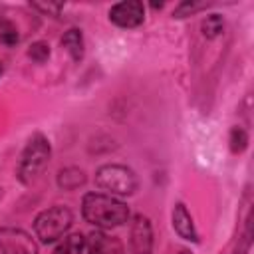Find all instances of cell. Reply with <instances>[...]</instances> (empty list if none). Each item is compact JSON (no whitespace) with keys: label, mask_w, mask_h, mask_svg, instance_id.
Segmentation results:
<instances>
[{"label":"cell","mask_w":254,"mask_h":254,"mask_svg":"<svg viewBox=\"0 0 254 254\" xmlns=\"http://www.w3.org/2000/svg\"><path fill=\"white\" fill-rule=\"evenodd\" d=\"M81 214L89 224L105 230V228H115L127 222L129 208L125 202H121L111 194L87 192L81 200Z\"/></svg>","instance_id":"6da1fadb"},{"label":"cell","mask_w":254,"mask_h":254,"mask_svg":"<svg viewBox=\"0 0 254 254\" xmlns=\"http://www.w3.org/2000/svg\"><path fill=\"white\" fill-rule=\"evenodd\" d=\"M50 143L42 133H36L26 143V149L22 153L20 165H18V177L24 185H32L46 169L50 161Z\"/></svg>","instance_id":"7a4b0ae2"},{"label":"cell","mask_w":254,"mask_h":254,"mask_svg":"<svg viewBox=\"0 0 254 254\" xmlns=\"http://www.w3.org/2000/svg\"><path fill=\"white\" fill-rule=\"evenodd\" d=\"M73 214L67 206H50L42 210L34 220V232L42 242H56L60 240L71 226Z\"/></svg>","instance_id":"3957f363"},{"label":"cell","mask_w":254,"mask_h":254,"mask_svg":"<svg viewBox=\"0 0 254 254\" xmlns=\"http://www.w3.org/2000/svg\"><path fill=\"white\" fill-rule=\"evenodd\" d=\"M95 183L101 190H107L111 196L113 194H133L137 190V175L125 167V165H103L95 173Z\"/></svg>","instance_id":"277c9868"},{"label":"cell","mask_w":254,"mask_h":254,"mask_svg":"<svg viewBox=\"0 0 254 254\" xmlns=\"http://www.w3.org/2000/svg\"><path fill=\"white\" fill-rule=\"evenodd\" d=\"M0 252L2 254H38V244L22 228H0Z\"/></svg>","instance_id":"5b68a950"},{"label":"cell","mask_w":254,"mask_h":254,"mask_svg":"<svg viewBox=\"0 0 254 254\" xmlns=\"http://www.w3.org/2000/svg\"><path fill=\"white\" fill-rule=\"evenodd\" d=\"M109 20L117 24L119 28H137L145 20V8L137 0H127L111 6L109 10Z\"/></svg>","instance_id":"8992f818"},{"label":"cell","mask_w":254,"mask_h":254,"mask_svg":"<svg viewBox=\"0 0 254 254\" xmlns=\"http://www.w3.org/2000/svg\"><path fill=\"white\" fill-rule=\"evenodd\" d=\"M129 244L133 254H151L153 250V228L147 216L135 214L129 232Z\"/></svg>","instance_id":"52a82bcc"},{"label":"cell","mask_w":254,"mask_h":254,"mask_svg":"<svg viewBox=\"0 0 254 254\" xmlns=\"http://www.w3.org/2000/svg\"><path fill=\"white\" fill-rule=\"evenodd\" d=\"M89 254H125V248L117 236L107 234L105 230H95L85 240Z\"/></svg>","instance_id":"ba28073f"},{"label":"cell","mask_w":254,"mask_h":254,"mask_svg":"<svg viewBox=\"0 0 254 254\" xmlns=\"http://www.w3.org/2000/svg\"><path fill=\"white\" fill-rule=\"evenodd\" d=\"M173 228H175V232H177L181 238H185V240H192V242L198 240V238H196L194 224H192V218H190L187 206L181 204V202L173 208Z\"/></svg>","instance_id":"9c48e42d"},{"label":"cell","mask_w":254,"mask_h":254,"mask_svg":"<svg viewBox=\"0 0 254 254\" xmlns=\"http://www.w3.org/2000/svg\"><path fill=\"white\" fill-rule=\"evenodd\" d=\"M62 46L65 48V52L71 56V60L79 62L83 58V36L77 28H71L64 34L62 38Z\"/></svg>","instance_id":"30bf717a"},{"label":"cell","mask_w":254,"mask_h":254,"mask_svg":"<svg viewBox=\"0 0 254 254\" xmlns=\"http://www.w3.org/2000/svg\"><path fill=\"white\" fill-rule=\"evenodd\" d=\"M85 183V173L77 167H67V169H62L60 175H58V185L64 189V190H73L77 187H81Z\"/></svg>","instance_id":"8fae6325"},{"label":"cell","mask_w":254,"mask_h":254,"mask_svg":"<svg viewBox=\"0 0 254 254\" xmlns=\"http://www.w3.org/2000/svg\"><path fill=\"white\" fill-rule=\"evenodd\" d=\"M83 246H85V238L79 232H75V234L62 238V242L56 246L54 254H83Z\"/></svg>","instance_id":"7c38bea8"},{"label":"cell","mask_w":254,"mask_h":254,"mask_svg":"<svg viewBox=\"0 0 254 254\" xmlns=\"http://www.w3.org/2000/svg\"><path fill=\"white\" fill-rule=\"evenodd\" d=\"M200 28H202V34H204L206 38H216V36H220V32L224 30V20H222L220 14H210V16H206V18L202 20Z\"/></svg>","instance_id":"4fadbf2b"},{"label":"cell","mask_w":254,"mask_h":254,"mask_svg":"<svg viewBox=\"0 0 254 254\" xmlns=\"http://www.w3.org/2000/svg\"><path fill=\"white\" fill-rule=\"evenodd\" d=\"M18 40H20V36H18L16 26L8 20H0V42L6 46H14V44H18Z\"/></svg>","instance_id":"5bb4252c"},{"label":"cell","mask_w":254,"mask_h":254,"mask_svg":"<svg viewBox=\"0 0 254 254\" xmlns=\"http://www.w3.org/2000/svg\"><path fill=\"white\" fill-rule=\"evenodd\" d=\"M28 56H30L34 62L44 64V62L50 58V46H48L46 42H36V44H32V46H30Z\"/></svg>","instance_id":"9a60e30c"},{"label":"cell","mask_w":254,"mask_h":254,"mask_svg":"<svg viewBox=\"0 0 254 254\" xmlns=\"http://www.w3.org/2000/svg\"><path fill=\"white\" fill-rule=\"evenodd\" d=\"M246 143H248V137H246L244 129L234 127V129L230 131V149H232L234 153H240V151H244Z\"/></svg>","instance_id":"2e32d148"},{"label":"cell","mask_w":254,"mask_h":254,"mask_svg":"<svg viewBox=\"0 0 254 254\" xmlns=\"http://www.w3.org/2000/svg\"><path fill=\"white\" fill-rule=\"evenodd\" d=\"M204 6H206L204 2H200V4H194V2H183V4L175 10V16H177V18H183V16H187V14H192V12L200 10V8H204Z\"/></svg>","instance_id":"e0dca14e"},{"label":"cell","mask_w":254,"mask_h":254,"mask_svg":"<svg viewBox=\"0 0 254 254\" xmlns=\"http://www.w3.org/2000/svg\"><path fill=\"white\" fill-rule=\"evenodd\" d=\"M36 10H42L44 14H50V16H58L60 14V10L64 8V4H52V2H48V4H42V2H34L32 4Z\"/></svg>","instance_id":"ac0fdd59"},{"label":"cell","mask_w":254,"mask_h":254,"mask_svg":"<svg viewBox=\"0 0 254 254\" xmlns=\"http://www.w3.org/2000/svg\"><path fill=\"white\" fill-rule=\"evenodd\" d=\"M181 254H190V252H189V250H183V252H181Z\"/></svg>","instance_id":"d6986e66"},{"label":"cell","mask_w":254,"mask_h":254,"mask_svg":"<svg viewBox=\"0 0 254 254\" xmlns=\"http://www.w3.org/2000/svg\"><path fill=\"white\" fill-rule=\"evenodd\" d=\"M2 194H4V190H2V189H0V198H2Z\"/></svg>","instance_id":"ffe728a7"},{"label":"cell","mask_w":254,"mask_h":254,"mask_svg":"<svg viewBox=\"0 0 254 254\" xmlns=\"http://www.w3.org/2000/svg\"><path fill=\"white\" fill-rule=\"evenodd\" d=\"M0 73H2V64H0Z\"/></svg>","instance_id":"44dd1931"}]
</instances>
